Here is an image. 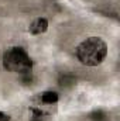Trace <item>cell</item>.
I'll list each match as a JSON object with an SVG mask.
<instances>
[{"label": "cell", "instance_id": "1", "mask_svg": "<svg viewBox=\"0 0 120 121\" xmlns=\"http://www.w3.org/2000/svg\"><path fill=\"white\" fill-rule=\"evenodd\" d=\"M107 55V45L99 37H89L76 47V58L86 66L100 65Z\"/></svg>", "mask_w": 120, "mask_h": 121}, {"label": "cell", "instance_id": "2", "mask_svg": "<svg viewBox=\"0 0 120 121\" xmlns=\"http://www.w3.org/2000/svg\"><path fill=\"white\" fill-rule=\"evenodd\" d=\"M3 66L9 72L18 73L23 78H30L32 70V60L26 49L20 47H11L3 54Z\"/></svg>", "mask_w": 120, "mask_h": 121}, {"label": "cell", "instance_id": "3", "mask_svg": "<svg viewBox=\"0 0 120 121\" xmlns=\"http://www.w3.org/2000/svg\"><path fill=\"white\" fill-rule=\"evenodd\" d=\"M47 30H48V20L47 18H42V17L35 18L30 24V27H28V31H30V34H32V35L44 34Z\"/></svg>", "mask_w": 120, "mask_h": 121}, {"label": "cell", "instance_id": "4", "mask_svg": "<svg viewBox=\"0 0 120 121\" xmlns=\"http://www.w3.org/2000/svg\"><path fill=\"white\" fill-rule=\"evenodd\" d=\"M58 93L57 91H44L40 94V100L42 104H55L58 101Z\"/></svg>", "mask_w": 120, "mask_h": 121}, {"label": "cell", "instance_id": "5", "mask_svg": "<svg viewBox=\"0 0 120 121\" xmlns=\"http://www.w3.org/2000/svg\"><path fill=\"white\" fill-rule=\"evenodd\" d=\"M30 111L32 113L31 121H44V118H45V113H44V111H41V110L37 108V107H31Z\"/></svg>", "mask_w": 120, "mask_h": 121}, {"label": "cell", "instance_id": "6", "mask_svg": "<svg viewBox=\"0 0 120 121\" xmlns=\"http://www.w3.org/2000/svg\"><path fill=\"white\" fill-rule=\"evenodd\" d=\"M0 121H10V116L0 110Z\"/></svg>", "mask_w": 120, "mask_h": 121}]
</instances>
